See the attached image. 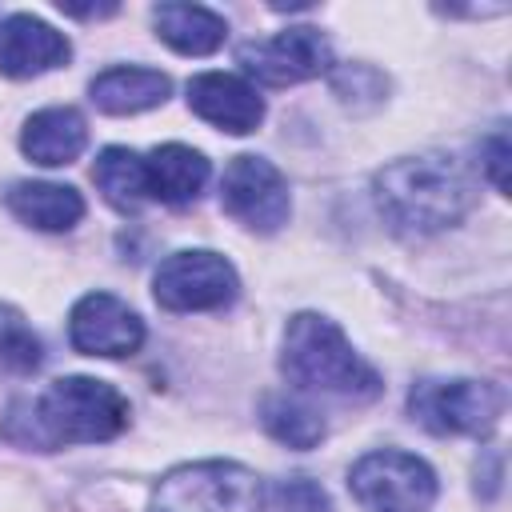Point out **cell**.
Wrapping results in <instances>:
<instances>
[{
  "instance_id": "7c38bea8",
  "label": "cell",
  "mask_w": 512,
  "mask_h": 512,
  "mask_svg": "<svg viewBox=\"0 0 512 512\" xmlns=\"http://www.w3.org/2000/svg\"><path fill=\"white\" fill-rule=\"evenodd\" d=\"M68 56H72L68 36L56 32L48 20L32 12H12L0 20V76L32 80L68 64Z\"/></svg>"
},
{
  "instance_id": "9c48e42d",
  "label": "cell",
  "mask_w": 512,
  "mask_h": 512,
  "mask_svg": "<svg viewBox=\"0 0 512 512\" xmlns=\"http://www.w3.org/2000/svg\"><path fill=\"white\" fill-rule=\"evenodd\" d=\"M236 60L252 80H260L268 88H288V84H304L312 76H324L332 68V48H328L320 28L296 24V28H284L276 36L240 44Z\"/></svg>"
},
{
  "instance_id": "ba28073f",
  "label": "cell",
  "mask_w": 512,
  "mask_h": 512,
  "mask_svg": "<svg viewBox=\"0 0 512 512\" xmlns=\"http://www.w3.org/2000/svg\"><path fill=\"white\" fill-rule=\"evenodd\" d=\"M220 208L244 224L248 232H280L292 216V192H288V180L284 172L256 156V152H240L228 160L224 176H220Z\"/></svg>"
},
{
  "instance_id": "44dd1931",
  "label": "cell",
  "mask_w": 512,
  "mask_h": 512,
  "mask_svg": "<svg viewBox=\"0 0 512 512\" xmlns=\"http://www.w3.org/2000/svg\"><path fill=\"white\" fill-rule=\"evenodd\" d=\"M276 512H332L328 492L308 480V476H292L288 484L276 488Z\"/></svg>"
},
{
  "instance_id": "d6986e66",
  "label": "cell",
  "mask_w": 512,
  "mask_h": 512,
  "mask_svg": "<svg viewBox=\"0 0 512 512\" xmlns=\"http://www.w3.org/2000/svg\"><path fill=\"white\" fill-rule=\"evenodd\" d=\"M260 424H264V432L272 440H280L288 448H300V452L316 448L324 440V432H328L324 416L308 400H300L292 392H268L260 400Z\"/></svg>"
},
{
  "instance_id": "8fae6325",
  "label": "cell",
  "mask_w": 512,
  "mask_h": 512,
  "mask_svg": "<svg viewBox=\"0 0 512 512\" xmlns=\"http://www.w3.org/2000/svg\"><path fill=\"white\" fill-rule=\"evenodd\" d=\"M188 108L204 124L232 136H248L264 120V96L256 92L252 80L236 72H196L188 80Z\"/></svg>"
},
{
  "instance_id": "277c9868",
  "label": "cell",
  "mask_w": 512,
  "mask_h": 512,
  "mask_svg": "<svg viewBox=\"0 0 512 512\" xmlns=\"http://www.w3.org/2000/svg\"><path fill=\"white\" fill-rule=\"evenodd\" d=\"M148 512H264V484L236 460H192L160 476Z\"/></svg>"
},
{
  "instance_id": "2e32d148",
  "label": "cell",
  "mask_w": 512,
  "mask_h": 512,
  "mask_svg": "<svg viewBox=\"0 0 512 512\" xmlns=\"http://www.w3.org/2000/svg\"><path fill=\"white\" fill-rule=\"evenodd\" d=\"M144 168H148V196L160 200V204H188L204 192L212 168H208V156L188 148V144H160L144 156Z\"/></svg>"
},
{
  "instance_id": "7a4b0ae2",
  "label": "cell",
  "mask_w": 512,
  "mask_h": 512,
  "mask_svg": "<svg viewBox=\"0 0 512 512\" xmlns=\"http://www.w3.org/2000/svg\"><path fill=\"white\" fill-rule=\"evenodd\" d=\"M380 216L404 236H432L460 224L476 200L472 172L448 152H416L372 176Z\"/></svg>"
},
{
  "instance_id": "6da1fadb",
  "label": "cell",
  "mask_w": 512,
  "mask_h": 512,
  "mask_svg": "<svg viewBox=\"0 0 512 512\" xmlns=\"http://www.w3.org/2000/svg\"><path fill=\"white\" fill-rule=\"evenodd\" d=\"M128 400L116 384L96 376H60L36 400H16L8 408L4 432L24 448H68L104 444L128 428Z\"/></svg>"
},
{
  "instance_id": "30bf717a",
  "label": "cell",
  "mask_w": 512,
  "mask_h": 512,
  "mask_svg": "<svg viewBox=\"0 0 512 512\" xmlns=\"http://www.w3.org/2000/svg\"><path fill=\"white\" fill-rule=\"evenodd\" d=\"M68 340H72V348L80 356L120 360V356L140 352V344H144V320L120 296H112V292H88L68 312Z\"/></svg>"
},
{
  "instance_id": "ac0fdd59",
  "label": "cell",
  "mask_w": 512,
  "mask_h": 512,
  "mask_svg": "<svg viewBox=\"0 0 512 512\" xmlns=\"http://www.w3.org/2000/svg\"><path fill=\"white\" fill-rule=\"evenodd\" d=\"M92 180L96 188L104 192V200L120 212H136L140 204H148V168H144V156L132 152V148H104L92 164Z\"/></svg>"
},
{
  "instance_id": "9a60e30c",
  "label": "cell",
  "mask_w": 512,
  "mask_h": 512,
  "mask_svg": "<svg viewBox=\"0 0 512 512\" xmlns=\"http://www.w3.org/2000/svg\"><path fill=\"white\" fill-rule=\"evenodd\" d=\"M4 208L40 232H68L84 220V196L72 184H52V180H16L4 192Z\"/></svg>"
},
{
  "instance_id": "4fadbf2b",
  "label": "cell",
  "mask_w": 512,
  "mask_h": 512,
  "mask_svg": "<svg viewBox=\"0 0 512 512\" xmlns=\"http://www.w3.org/2000/svg\"><path fill=\"white\" fill-rule=\"evenodd\" d=\"M88 148V120L72 104L40 108L20 128V152L40 168H64Z\"/></svg>"
},
{
  "instance_id": "cb8c5ba5",
  "label": "cell",
  "mask_w": 512,
  "mask_h": 512,
  "mask_svg": "<svg viewBox=\"0 0 512 512\" xmlns=\"http://www.w3.org/2000/svg\"><path fill=\"white\" fill-rule=\"evenodd\" d=\"M0 20H4V16H0Z\"/></svg>"
},
{
  "instance_id": "5b68a950",
  "label": "cell",
  "mask_w": 512,
  "mask_h": 512,
  "mask_svg": "<svg viewBox=\"0 0 512 512\" xmlns=\"http://www.w3.org/2000/svg\"><path fill=\"white\" fill-rule=\"evenodd\" d=\"M408 416L432 436H488L504 416V388L492 380H420L408 392Z\"/></svg>"
},
{
  "instance_id": "8992f818",
  "label": "cell",
  "mask_w": 512,
  "mask_h": 512,
  "mask_svg": "<svg viewBox=\"0 0 512 512\" xmlns=\"http://www.w3.org/2000/svg\"><path fill=\"white\" fill-rule=\"evenodd\" d=\"M348 488L364 512H428L440 480L428 460L400 448H376L348 468Z\"/></svg>"
},
{
  "instance_id": "5bb4252c",
  "label": "cell",
  "mask_w": 512,
  "mask_h": 512,
  "mask_svg": "<svg viewBox=\"0 0 512 512\" xmlns=\"http://www.w3.org/2000/svg\"><path fill=\"white\" fill-rule=\"evenodd\" d=\"M172 96V80L160 68H140V64H116L92 76L88 100L108 112V116H136L148 108H160Z\"/></svg>"
},
{
  "instance_id": "52a82bcc",
  "label": "cell",
  "mask_w": 512,
  "mask_h": 512,
  "mask_svg": "<svg viewBox=\"0 0 512 512\" xmlns=\"http://www.w3.org/2000/svg\"><path fill=\"white\" fill-rule=\"evenodd\" d=\"M152 296L164 312H216L240 296V276L220 252L184 248L160 260L152 276Z\"/></svg>"
},
{
  "instance_id": "e0dca14e",
  "label": "cell",
  "mask_w": 512,
  "mask_h": 512,
  "mask_svg": "<svg viewBox=\"0 0 512 512\" xmlns=\"http://www.w3.org/2000/svg\"><path fill=\"white\" fill-rule=\"evenodd\" d=\"M152 28L180 56H212L228 36V20L220 12L204 4H176V0L152 8Z\"/></svg>"
},
{
  "instance_id": "ffe728a7",
  "label": "cell",
  "mask_w": 512,
  "mask_h": 512,
  "mask_svg": "<svg viewBox=\"0 0 512 512\" xmlns=\"http://www.w3.org/2000/svg\"><path fill=\"white\" fill-rule=\"evenodd\" d=\"M40 364H44V340L16 304H0V368L12 376H32Z\"/></svg>"
},
{
  "instance_id": "603a6c76",
  "label": "cell",
  "mask_w": 512,
  "mask_h": 512,
  "mask_svg": "<svg viewBox=\"0 0 512 512\" xmlns=\"http://www.w3.org/2000/svg\"><path fill=\"white\" fill-rule=\"evenodd\" d=\"M60 12L64 16H76V20H96V16H112L116 4H88V8H80V4H64L60 0Z\"/></svg>"
},
{
  "instance_id": "3957f363",
  "label": "cell",
  "mask_w": 512,
  "mask_h": 512,
  "mask_svg": "<svg viewBox=\"0 0 512 512\" xmlns=\"http://www.w3.org/2000/svg\"><path fill=\"white\" fill-rule=\"evenodd\" d=\"M280 372L300 392H324L340 400H372L384 388L376 368L324 312H296L288 320L280 340Z\"/></svg>"
},
{
  "instance_id": "7402d4cb",
  "label": "cell",
  "mask_w": 512,
  "mask_h": 512,
  "mask_svg": "<svg viewBox=\"0 0 512 512\" xmlns=\"http://www.w3.org/2000/svg\"><path fill=\"white\" fill-rule=\"evenodd\" d=\"M508 160H512V148H508V132L496 128L484 144H480V172L488 176V184L508 196Z\"/></svg>"
}]
</instances>
